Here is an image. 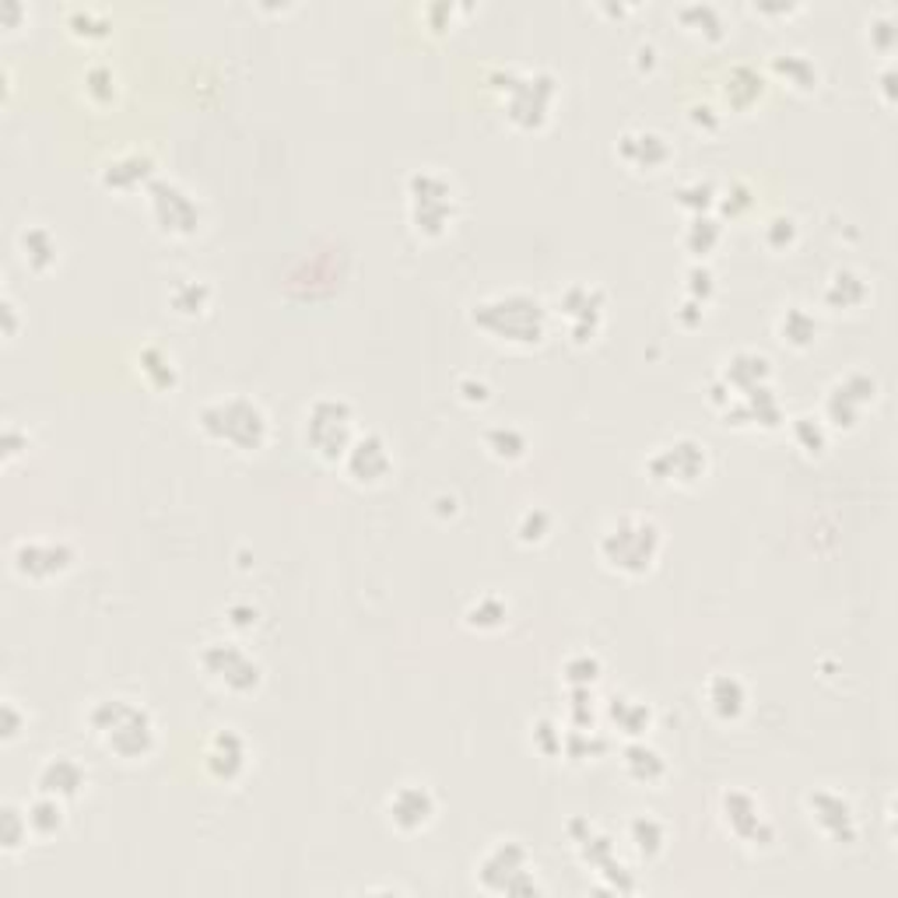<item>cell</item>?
Wrapping results in <instances>:
<instances>
[{"mask_svg": "<svg viewBox=\"0 0 898 898\" xmlns=\"http://www.w3.org/2000/svg\"><path fill=\"white\" fill-rule=\"evenodd\" d=\"M471 323L484 334L509 348H537L545 345L551 330L548 305L530 292H502L471 305Z\"/></svg>", "mask_w": 898, "mask_h": 898, "instance_id": "1", "label": "cell"}, {"mask_svg": "<svg viewBox=\"0 0 898 898\" xmlns=\"http://www.w3.org/2000/svg\"><path fill=\"white\" fill-rule=\"evenodd\" d=\"M663 554V530L642 513H621L600 530L597 559L607 572L625 580H642L656 569Z\"/></svg>", "mask_w": 898, "mask_h": 898, "instance_id": "2", "label": "cell"}, {"mask_svg": "<svg viewBox=\"0 0 898 898\" xmlns=\"http://www.w3.org/2000/svg\"><path fill=\"white\" fill-rule=\"evenodd\" d=\"M88 727H92L96 741L120 762H145L158 748L155 716L134 698H102L88 709Z\"/></svg>", "mask_w": 898, "mask_h": 898, "instance_id": "3", "label": "cell"}, {"mask_svg": "<svg viewBox=\"0 0 898 898\" xmlns=\"http://www.w3.org/2000/svg\"><path fill=\"white\" fill-rule=\"evenodd\" d=\"M197 433L207 442L236 449V453H260L271 439V418L267 411L243 397V393H228V397H214L201 404V411L193 415Z\"/></svg>", "mask_w": 898, "mask_h": 898, "instance_id": "4", "label": "cell"}, {"mask_svg": "<svg viewBox=\"0 0 898 898\" xmlns=\"http://www.w3.org/2000/svg\"><path fill=\"white\" fill-rule=\"evenodd\" d=\"M498 92L506 99V116L516 131H545L554 102L559 78L548 70H498Z\"/></svg>", "mask_w": 898, "mask_h": 898, "instance_id": "5", "label": "cell"}, {"mask_svg": "<svg viewBox=\"0 0 898 898\" xmlns=\"http://www.w3.org/2000/svg\"><path fill=\"white\" fill-rule=\"evenodd\" d=\"M407 222L422 239H442L457 222V197L449 176L418 169L407 176Z\"/></svg>", "mask_w": 898, "mask_h": 898, "instance_id": "6", "label": "cell"}, {"mask_svg": "<svg viewBox=\"0 0 898 898\" xmlns=\"http://www.w3.org/2000/svg\"><path fill=\"white\" fill-rule=\"evenodd\" d=\"M358 436L355 425V407L340 397H316L305 411L302 439L310 446V453L323 463H340Z\"/></svg>", "mask_w": 898, "mask_h": 898, "instance_id": "7", "label": "cell"}, {"mask_svg": "<svg viewBox=\"0 0 898 898\" xmlns=\"http://www.w3.org/2000/svg\"><path fill=\"white\" fill-rule=\"evenodd\" d=\"M478 885L489 895H534L541 891L534 877V860L524 842L498 839L478 860Z\"/></svg>", "mask_w": 898, "mask_h": 898, "instance_id": "8", "label": "cell"}, {"mask_svg": "<svg viewBox=\"0 0 898 898\" xmlns=\"http://www.w3.org/2000/svg\"><path fill=\"white\" fill-rule=\"evenodd\" d=\"M197 663H201V671H204V677L211 681V685L222 688L225 695L243 698V695H254L263 685L260 660L254 653H246L239 642L214 639L201 650Z\"/></svg>", "mask_w": 898, "mask_h": 898, "instance_id": "9", "label": "cell"}, {"mask_svg": "<svg viewBox=\"0 0 898 898\" xmlns=\"http://www.w3.org/2000/svg\"><path fill=\"white\" fill-rule=\"evenodd\" d=\"M145 201H148L151 225L166 239H193L197 232H201V222H204L201 201H197L183 183H176V179L158 176L145 190Z\"/></svg>", "mask_w": 898, "mask_h": 898, "instance_id": "10", "label": "cell"}, {"mask_svg": "<svg viewBox=\"0 0 898 898\" xmlns=\"http://www.w3.org/2000/svg\"><path fill=\"white\" fill-rule=\"evenodd\" d=\"M646 474L663 489H695L709 474V449L692 436H681L674 442L656 446L646 460Z\"/></svg>", "mask_w": 898, "mask_h": 898, "instance_id": "11", "label": "cell"}, {"mask_svg": "<svg viewBox=\"0 0 898 898\" xmlns=\"http://www.w3.org/2000/svg\"><path fill=\"white\" fill-rule=\"evenodd\" d=\"M569 839H572V846H576V856L600 877L610 891H636L632 874H628V867L618 860L615 839H610L607 832H600L594 821L572 818L569 821Z\"/></svg>", "mask_w": 898, "mask_h": 898, "instance_id": "12", "label": "cell"}, {"mask_svg": "<svg viewBox=\"0 0 898 898\" xmlns=\"http://www.w3.org/2000/svg\"><path fill=\"white\" fill-rule=\"evenodd\" d=\"M877 401V380L871 372H850L842 375L839 383H832V390L824 393V407H821V422L835 428V433H853L864 418V411Z\"/></svg>", "mask_w": 898, "mask_h": 898, "instance_id": "13", "label": "cell"}, {"mask_svg": "<svg viewBox=\"0 0 898 898\" xmlns=\"http://www.w3.org/2000/svg\"><path fill=\"white\" fill-rule=\"evenodd\" d=\"M78 554L67 541H18L11 548V569L14 576H22L29 583H53L67 576L75 569Z\"/></svg>", "mask_w": 898, "mask_h": 898, "instance_id": "14", "label": "cell"}, {"mask_svg": "<svg viewBox=\"0 0 898 898\" xmlns=\"http://www.w3.org/2000/svg\"><path fill=\"white\" fill-rule=\"evenodd\" d=\"M720 815L727 832L744 846H772L776 842V824L765 815L762 800L748 789H727L720 797Z\"/></svg>", "mask_w": 898, "mask_h": 898, "instance_id": "15", "label": "cell"}, {"mask_svg": "<svg viewBox=\"0 0 898 898\" xmlns=\"http://www.w3.org/2000/svg\"><path fill=\"white\" fill-rule=\"evenodd\" d=\"M804 807L811 824L829 842H835V846H853L856 842L860 835L856 811L842 794H835V789H811V794L804 797Z\"/></svg>", "mask_w": 898, "mask_h": 898, "instance_id": "16", "label": "cell"}, {"mask_svg": "<svg viewBox=\"0 0 898 898\" xmlns=\"http://www.w3.org/2000/svg\"><path fill=\"white\" fill-rule=\"evenodd\" d=\"M604 305H607L604 292L597 289V284H586V281L569 284V289L559 295V313L565 316L572 345H590V340L600 334Z\"/></svg>", "mask_w": 898, "mask_h": 898, "instance_id": "17", "label": "cell"}, {"mask_svg": "<svg viewBox=\"0 0 898 898\" xmlns=\"http://www.w3.org/2000/svg\"><path fill=\"white\" fill-rule=\"evenodd\" d=\"M340 467H345L348 481L358 484V489H375V484H383L393 474V449L383 436L358 433Z\"/></svg>", "mask_w": 898, "mask_h": 898, "instance_id": "18", "label": "cell"}, {"mask_svg": "<svg viewBox=\"0 0 898 898\" xmlns=\"http://www.w3.org/2000/svg\"><path fill=\"white\" fill-rule=\"evenodd\" d=\"M439 815V800L425 783H404L386 797V821L401 835H418Z\"/></svg>", "mask_w": 898, "mask_h": 898, "instance_id": "19", "label": "cell"}, {"mask_svg": "<svg viewBox=\"0 0 898 898\" xmlns=\"http://www.w3.org/2000/svg\"><path fill=\"white\" fill-rule=\"evenodd\" d=\"M204 768L214 783H236L249 768V744L239 730L222 727L204 744Z\"/></svg>", "mask_w": 898, "mask_h": 898, "instance_id": "20", "label": "cell"}, {"mask_svg": "<svg viewBox=\"0 0 898 898\" xmlns=\"http://www.w3.org/2000/svg\"><path fill=\"white\" fill-rule=\"evenodd\" d=\"M618 158L636 172H660L671 166L674 148L656 131H625L618 137Z\"/></svg>", "mask_w": 898, "mask_h": 898, "instance_id": "21", "label": "cell"}, {"mask_svg": "<svg viewBox=\"0 0 898 898\" xmlns=\"http://www.w3.org/2000/svg\"><path fill=\"white\" fill-rule=\"evenodd\" d=\"M35 789L70 804L88 789V772L78 759H70V754H53V759L43 762L40 776H35Z\"/></svg>", "mask_w": 898, "mask_h": 898, "instance_id": "22", "label": "cell"}, {"mask_svg": "<svg viewBox=\"0 0 898 898\" xmlns=\"http://www.w3.org/2000/svg\"><path fill=\"white\" fill-rule=\"evenodd\" d=\"M158 179L155 172V158L148 151H127L113 158L110 166L99 172V183L113 193H134V190H148Z\"/></svg>", "mask_w": 898, "mask_h": 898, "instance_id": "23", "label": "cell"}, {"mask_svg": "<svg viewBox=\"0 0 898 898\" xmlns=\"http://www.w3.org/2000/svg\"><path fill=\"white\" fill-rule=\"evenodd\" d=\"M716 380H720L733 397H744V393H751V390H762V386H768V380H772V362L768 358L762 355V351H733L727 362H723V372L716 375Z\"/></svg>", "mask_w": 898, "mask_h": 898, "instance_id": "24", "label": "cell"}, {"mask_svg": "<svg viewBox=\"0 0 898 898\" xmlns=\"http://www.w3.org/2000/svg\"><path fill=\"white\" fill-rule=\"evenodd\" d=\"M706 706L720 723H738L748 712V688L738 674H712L706 681Z\"/></svg>", "mask_w": 898, "mask_h": 898, "instance_id": "25", "label": "cell"}, {"mask_svg": "<svg viewBox=\"0 0 898 898\" xmlns=\"http://www.w3.org/2000/svg\"><path fill=\"white\" fill-rule=\"evenodd\" d=\"M604 716H607V723L628 741H642L646 733L653 730V720H656L653 709L646 706L642 698H632V695H610L604 706Z\"/></svg>", "mask_w": 898, "mask_h": 898, "instance_id": "26", "label": "cell"}, {"mask_svg": "<svg viewBox=\"0 0 898 898\" xmlns=\"http://www.w3.org/2000/svg\"><path fill=\"white\" fill-rule=\"evenodd\" d=\"M621 768H625V776L632 779L636 786H660L663 779H667V759L653 748V744H646L642 741H628L625 751H621Z\"/></svg>", "mask_w": 898, "mask_h": 898, "instance_id": "27", "label": "cell"}, {"mask_svg": "<svg viewBox=\"0 0 898 898\" xmlns=\"http://www.w3.org/2000/svg\"><path fill=\"white\" fill-rule=\"evenodd\" d=\"M18 254H22L29 271L49 274L60 263V239L46 225H29L18 232Z\"/></svg>", "mask_w": 898, "mask_h": 898, "instance_id": "28", "label": "cell"}, {"mask_svg": "<svg viewBox=\"0 0 898 898\" xmlns=\"http://www.w3.org/2000/svg\"><path fill=\"white\" fill-rule=\"evenodd\" d=\"M211 284L204 278H172L169 284V292H166V302H169V310L176 316H183V319H197V316H204L211 310Z\"/></svg>", "mask_w": 898, "mask_h": 898, "instance_id": "29", "label": "cell"}, {"mask_svg": "<svg viewBox=\"0 0 898 898\" xmlns=\"http://www.w3.org/2000/svg\"><path fill=\"white\" fill-rule=\"evenodd\" d=\"M137 372H141V380H145V386L155 390V393H169L179 383L176 358L166 348H158V345H145V348H141Z\"/></svg>", "mask_w": 898, "mask_h": 898, "instance_id": "30", "label": "cell"}, {"mask_svg": "<svg viewBox=\"0 0 898 898\" xmlns=\"http://www.w3.org/2000/svg\"><path fill=\"white\" fill-rule=\"evenodd\" d=\"M628 842H632V853L642 864H653L667 850V824L653 815H636L628 821Z\"/></svg>", "mask_w": 898, "mask_h": 898, "instance_id": "31", "label": "cell"}, {"mask_svg": "<svg viewBox=\"0 0 898 898\" xmlns=\"http://www.w3.org/2000/svg\"><path fill=\"white\" fill-rule=\"evenodd\" d=\"M867 295H871V284L860 278L856 271H846V267H842V271H835L832 278H829V284H824V305H829V310H846V313H853V310H860V305L867 302Z\"/></svg>", "mask_w": 898, "mask_h": 898, "instance_id": "32", "label": "cell"}, {"mask_svg": "<svg viewBox=\"0 0 898 898\" xmlns=\"http://www.w3.org/2000/svg\"><path fill=\"white\" fill-rule=\"evenodd\" d=\"M776 334L786 348L807 351L818 340V319L811 310H804V305H786L783 316L776 319Z\"/></svg>", "mask_w": 898, "mask_h": 898, "instance_id": "33", "label": "cell"}, {"mask_svg": "<svg viewBox=\"0 0 898 898\" xmlns=\"http://www.w3.org/2000/svg\"><path fill=\"white\" fill-rule=\"evenodd\" d=\"M677 22L685 32L698 35L703 43H720L727 40V18L716 4H685L677 8Z\"/></svg>", "mask_w": 898, "mask_h": 898, "instance_id": "34", "label": "cell"}, {"mask_svg": "<svg viewBox=\"0 0 898 898\" xmlns=\"http://www.w3.org/2000/svg\"><path fill=\"white\" fill-rule=\"evenodd\" d=\"M768 67H772V75L783 78L789 88H797V92H815L821 81V70L807 53H776Z\"/></svg>", "mask_w": 898, "mask_h": 898, "instance_id": "35", "label": "cell"}, {"mask_svg": "<svg viewBox=\"0 0 898 898\" xmlns=\"http://www.w3.org/2000/svg\"><path fill=\"white\" fill-rule=\"evenodd\" d=\"M481 442H484V449H489V457H495L498 463H519L530 453V439L524 436V428H516V425L484 428Z\"/></svg>", "mask_w": 898, "mask_h": 898, "instance_id": "36", "label": "cell"}, {"mask_svg": "<svg viewBox=\"0 0 898 898\" xmlns=\"http://www.w3.org/2000/svg\"><path fill=\"white\" fill-rule=\"evenodd\" d=\"M762 96H765V78L754 67H748V64L733 67L730 78L723 81V99H727L730 110H738V113L751 110V105L759 102Z\"/></svg>", "mask_w": 898, "mask_h": 898, "instance_id": "37", "label": "cell"}, {"mask_svg": "<svg viewBox=\"0 0 898 898\" xmlns=\"http://www.w3.org/2000/svg\"><path fill=\"white\" fill-rule=\"evenodd\" d=\"M25 815H29L32 839H53L60 835L67 824V804L49 794H40L32 804H25Z\"/></svg>", "mask_w": 898, "mask_h": 898, "instance_id": "38", "label": "cell"}, {"mask_svg": "<svg viewBox=\"0 0 898 898\" xmlns=\"http://www.w3.org/2000/svg\"><path fill=\"white\" fill-rule=\"evenodd\" d=\"M463 625L471 628V632H498V628L509 625V604L498 594H481L478 600L467 604Z\"/></svg>", "mask_w": 898, "mask_h": 898, "instance_id": "39", "label": "cell"}, {"mask_svg": "<svg viewBox=\"0 0 898 898\" xmlns=\"http://www.w3.org/2000/svg\"><path fill=\"white\" fill-rule=\"evenodd\" d=\"M64 22H67V32L75 35V40H85V43H99L113 32L110 14H105L102 8H85V4L67 8Z\"/></svg>", "mask_w": 898, "mask_h": 898, "instance_id": "40", "label": "cell"}, {"mask_svg": "<svg viewBox=\"0 0 898 898\" xmlns=\"http://www.w3.org/2000/svg\"><path fill=\"white\" fill-rule=\"evenodd\" d=\"M723 239V225L712 218V214H695V218L688 222L685 228V236H681V246H685V254L695 257V260H703L709 257L716 246H720Z\"/></svg>", "mask_w": 898, "mask_h": 898, "instance_id": "41", "label": "cell"}, {"mask_svg": "<svg viewBox=\"0 0 898 898\" xmlns=\"http://www.w3.org/2000/svg\"><path fill=\"white\" fill-rule=\"evenodd\" d=\"M789 436H794L804 457H821L824 449H829V425L818 415H797L789 422Z\"/></svg>", "mask_w": 898, "mask_h": 898, "instance_id": "42", "label": "cell"}, {"mask_svg": "<svg viewBox=\"0 0 898 898\" xmlns=\"http://www.w3.org/2000/svg\"><path fill=\"white\" fill-rule=\"evenodd\" d=\"M85 96L92 99L96 105H110L116 102L120 96V85H116V70L110 64H88L85 67Z\"/></svg>", "mask_w": 898, "mask_h": 898, "instance_id": "43", "label": "cell"}, {"mask_svg": "<svg viewBox=\"0 0 898 898\" xmlns=\"http://www.w3.org/2000/svg\"><path fill=\"white\" fill-rule=\"evenodd\" d=\"M551 537V513L545 506H530L519 513L516 519V541L519 545H527V548H537V545H545Z\"/></svg>", "mask_w": 898, "mask_h": 898, "instance_id": "44", "label": "cell"}, {"mask_svg": "<svg viewBox=\"0 0 898 898\" xmlns=\"http://www.w3.org/2000/svg\"><path fill=\"white\" fill-rule=\"evenodd\" d=\"M600 656L597 653H572L562 663V677L569 688H594L600 681Z\"/></svg>", "mask_w": 898, "mask_h": 898, "instance_id": "45", "label": "cell"}, {"mask_svg": "<svg viewBox=\"0 0 898 898\" xmlns=\"http://www.w3.org/2000/svg\"><path fill=\"white\" fill-rule=\"evenodd\" d=\"M716 193L720 190H716L709 179H688V183L677 187L674 197H677V207L695 218V214H709V207H716Z\"/></svg>", "mask_w": 898, "mask_h": 898, "instance_id": "46", "label": "cell"}, {"mask_svg": "<svg viewBox=\"0 0 898 898\" xmlns=\"http://www.w3.org/2000/svg\"><path fill=\"white\" fill-rule=\"evenodd\" d=\"M0 824H4V835H0V842H4V853H18L32 839L29 815L18 811L14 804H4V818H0Z\"/></svg>", "mask_w": 898, "mask_h": 898, "instance_id": "47", "label": "cell"}, {"mask_svg": "<svg viewBox=\"0 0 898 898\" xmlns=\"http://www.w3.org/2000/svg\"><path fill=\"white\" fill-rule=\"evenodd\" d=\"M765 246L768 249H776V254H786V249H794L797 246V239H800V228H797V222L789 218V214H779V218H772L768 225H765Z\"/></svg>", "mask_w": 898, "mask_h": 898, "instance_id": "48", "label": "cell"}, {"mask_svg": "<svg viewBox=\"0 0 898 898\" xmlns=\"http://www.w3.org/2000/svg\"><path fill=\"white\" fill-rule=\"evenodd\" d=\"M685 295L698 305H709L712 295H716V274L709 271L706 263H695L688 267V274H685Z\"/></svg>", "mask_w": 898, "mask_h": 898, "instance_id": "49", "label": "cell"}, {"mask_svg": "<svg viewBox=\"0 0 898 898\" xmlns=\"http://www.w3.org/2000/svg\"><path fill=\"white\" fill-rule=\"evenodd\" d=\"M534 744H537V751H541V754L554 759V754H562L565 733L559 730V723H554V720H537L534 723Z\"/></svg>", "mask_w": 898, "mask_h": 898, "instance_id": "50", "label": "cell"}, {"mask_svg": "<svg viewBox=\"0 0 898 898\" xmlns=\"http://www.w3.org/2000/svg\"><path fill=\"white\" fill-rule=\"evenodd\" d=\"M29 727V712L18 709L14 698H4V706H0V730H4V744H14L22 738V730Z\"/></svg>", "mask_w": 898, "mask_h": 898, "instance_id": "51", "label": "cell"}, {"mask_svg": "<svg viewBox=\"0 0 898 898\" xmlns=\"http://www.w3.org/2000/svg\"><path fill=\"white\" fill-rule=\"evenodd\" d=\"M716 207L730 214V218H741V214L751 207V190L744 183H730L723 193H716Z\"/></svg>", "mask_w": 898, "mask_h": 898, "instance_id": "52", "label": "cell"}, {"mask_svg": "<svg viewBox=\"0 0 898 898\" xmlns=\"http://www.w3.org/2000/svg\"><path fill=\"white\" fill-rule=\"evenodd\" d=\"M457 393H460V401L471 404V407H484L492 401V386L484 380H478V375H463V380L457 383Z\"/></svg>", "mask_w": 898, "mask_h": 898, "instance_id": "53", "label": "cell"}, {"mask_svg": "<svg viewBox=\"0 0 898 898\" xmlns=\"http://www.w3.org/2000/svg\"><path fill=\"white\" fill-rule=\"evenodd\" d=\"M688 120H692V127L716 134V131H720V123H723V113H716L712 105H692Z\"/></svg>", "mask_w": 898, "mask_h": 898, "instance_id": "54", "label": "cell"}, {"mask_svg": "<svg viewBox=\"0 0 898 898\" xmlns=\"http://www.w3.org/2000/svg\"><path fill=\"white\" fill-rule=\"evenodd\" d=\"M228 625L232 628H254L257 625V607H249V604H232L228 607Z\"/></svg>", "mask_w": 898, "mask_h": 898, "instance_id": "55", "label": "cell"}, {"mask_svg": "<svg viewBox=\"0 0 898 898\" xmlns=\"http://www.w3.org/2000/svg\"><path fill=\"white\" fill-rule=\"evenodd\" d=\"M22 442H29V433H22V428H8L4 433V463H14V457L22 453Z\"/></svg>", "mask_w": 898, "mask_h": 898, "instance_id": "56", "label": "cell"}, {"mask_svg": "<svg viewBox=\"0 0 898 898\" xmlns=\"http://www.w3.org/2000/svg\"><path fill=\"white\" fill-rule=\"evenodd\" d=\"M677 319H681V327H698V323L706 319V305H698V302L688 299V302L677 310Z\"/></svg>", "mask_w": 898, "mask_h": 898, "instance_id": "57", "label": "cell"}, {"mask_svg": "<svg viewBox=\"0 0 898 898\" xmlns=\"http://www.w3.org/2000/svg\"><path fill=\"white\" fill-rule=\"evenodd\" d=\"M874 35H877V49L882 53H891V43H895V25L891 18L885 14L882 22H874Z\"/></svg>", "mask_w": 898, "mask_h": 898, "instance_id": "58", "label": "cell"}, {"mask_svg": "<svg viewBox=\"0 0 898 898\" xmlns=\"http://www.w3.org/2000/svg\"><path fill=\"white\" fill-rule=\"evenodd\" d=\"M14 330H18V305L11 295H4V334L14 337Z\"/></svg>", "mask_w": 898, "mask_h": 898, "instance_id": "59", "label": "cell"}, {"mask_svg": "<svg viewBox=\"0 0 898 898\" xmlns=\"http://www.w3.org/2000/svg\"><path fill=\"white\" fill-rule=\"evenodd\" d=\"M0 14H4V29H14V18H22L25 8L18 4V0H4V4H0Z\"/></svg>", "mask_w": 898, "mask_h": 898, "instance_id": "60", "label": "cell"}, {"mask_svg": "<svg viewBox=\"0 0 898 898\" xmlns=\"http://www.w3.org/2000/svg\"><path fill=\"white\" fill-rule=\"evenodd\" d=\"M636 64L650 70V67L656 64V49H653V46H639V49H636Z\"/></svg>", "mask_w": 898, "mask_h": 898, "instance_id": "61", "label": "cell"}, {"mask_svg": "<svg viewBox=\"0 0 898 898\" xmlns=\"http://www.w3.org/2000/svg\"><path fill=\"white\" fill-rule=\"evenodd\" d=\"M751 11H754V14H794V11H800V8H783V4H776V8H768V4H751Z\"/></svg>", "mask_w": 898, "mask_h": 898, "instance_id": "62", "label": "cell"}]
</instances>
